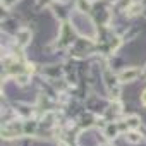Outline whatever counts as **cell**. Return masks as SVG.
<instances>
[{"mask_svg": "<svg viewBox=\"0 0 146 146\" xmlns=\"http://www.w3.org/2000/svg\"><path fill=\"white\" fill-rule=\"evenodd\" d=\"M141 103H143V105L146 107V90H144V91L141 93Z\"/></svg>", "mask_w": 146, "mask_h": 146, "instance_id": "9", "label": "cell"}, {"mask_svg": "<svg viewBox=\"0 0 146 146\" xmlns=\"http://www.w3.org/2000/svg\"><path fill=\"white\" fill-rule=\"evenodd\" d=\"M141 11H143V5H141V4H132V5L127 7V16H129V17H134V16H137Z\"/></svg>", "mask_w": 146, "mask_h": 146, "instance_id": "3", "label": "cell"}, {"mask_svg": "<svg viewBox=\"0 0 146 146\" xmlns=\"http://www.w3.org/2000/svg\"><path fill=\"white\" fill-rule=\"evenodd\" d=\"M117 132H119V125H115V124H110V125L105 129V136H107V137H115Z\"/></svg>", "mask_w": 146, "mask_h": 146, "instance_id": "5", "label": "cell"}, {"mask_svg": "<svg viewBox=\"0 0 146 146\" xmlns=\"http://www.w3.org/2000/svg\"><path fill=\"white\" fill-rule=\"evenodd\" d=\"M125 139L129 143H139L141 141V132H137V131H127Z\"/></svg>", "mask_w": 146, "mask_h": 146, "instance_id": "4", "label": "cell"}, {"mask_svg": "<svg viewBox=\"0 0 146 146\" xmlns=\"http://www.w3.org/2000/svg\"><path fill=\"white\" fill-rule=\"evenodd\" d=\"M14 2H16V0H2V4H4L5 7H11V5H12Z\"/></svg>", "mask_w": 146, "mask_h": 146, "instance_id": "8", "label": "cell"}, {"mask_svg": "<svg viewBox=\"0 0 146 146\" xmlns=\"http://www.w3.org/2000/svg\"><path fill=\"white\" fill-rule=\"evenodd\" d=\"M79 9L81 11H90V4L84 2V0H79Z\"/></svg>", "mask_w": 146, "mask_h": 146, "instance_id": "7", "label": "cell"}, {"mask_svg": "<svg viewBox=\"0 0 146 146\" xmlns=\"http://www.w3.org/2000/svg\"><path fill=\"white\" fill-rule=\"evenodd\" d=\"M29 41H31V31L29 29H21L17 33V43H19V46H26Z\"/></svg>", "mask_w": 146, "mask_h": 146, "instance_id": "2", "label": "cell"}, {"mask_svg": "<svg viewBox=\"0 0 146 146\" xmlns=\"http://www.w3.org/2000/svg\"><path fill=\"white\" fill-rule=\"evenodd\" d=\"M137 76H139V69H136V67L124 69L120 74H119V81H122V83H129V81H134Z\"/></svg>", "mask_w": 146, "mask_h": 146, "instance_id": "1", "label": "cell"}, {"mask_svg": "<svg viewBox=\"0 0 146 146\" xmlns=\"http://www.w3.org/2000/svg\"><path fill=\"white\" fill-rule=\"evenodd\" d=\"M129 4H131V0H117V4H115V5H117L119 9H122V5H125V9H127Z\"/></svg>", "mask_w": 146, "mask_h": 146, "instance_id": "6", "label": "cell"}]
</instances>
